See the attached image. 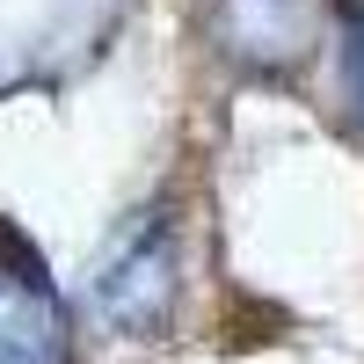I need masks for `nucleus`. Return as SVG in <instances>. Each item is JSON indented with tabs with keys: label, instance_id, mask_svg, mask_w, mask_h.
I'll return each mask as SVG.
<instances>
[{
	"label": "nucleus",
	"instance_id": "obj_1",
	"mask_svg": "<svg viewBox=\"0 0 364 364\" xmlns=\"http://www.w3.org/2000/svg\"><path fill=\"white\" fill-rule=\"evenodd\" d=\"M95 306L132 328V336H154L175 306V226L168 211H132L124 233L102 248V269H95Z\"/></svg>",
	"mask_w": 364,
	"mask_h": 364
},
{
	"label": "nucleus",
	"instance_id": "obj_2",
	"mask_svg": "<svg viewBox=\"0 0 364 364\" xmlns=\"http://www.w3.org/2000/svg\"><path fill=\"white\" fill-rule=\"evenodd\" d=\"M0 364H66V314L37 277V255H22L0 233Z\"/></svg>",
	"mask_w": 364,
	"mask_h": 364
},
{
	"label": "nucleus",
	"instance_id": "obj_3",
	"mask_svg": "<svg viewBox=\"0 0 364 364\" xmlns=\"http://www.w3.org/2000/svg\"><path fill=\"white\" fill-rule=\"evenodd\" d=\"M219 29L248 58H299L314 37V0H219Z\"/></svg>",
	"mask_w": 364,
	"mask_h": 364
}]
</instances>
